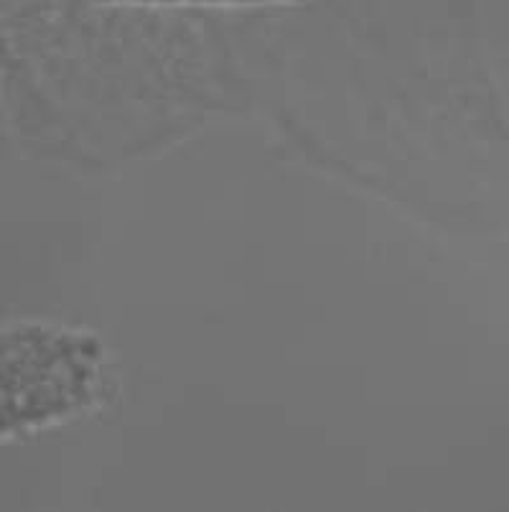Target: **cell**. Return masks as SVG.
<instances>
[{"label":"cell","instance_id":"6da1fadb","mask_svg":"<svg viewBox=\"0 0 509 512\" xmlns=\"http://www.w3.org/2000/svg\"><path fill=\"white\" fill-rule=\"evenodd\" d=\"M95 3H140V6H265V3H303V0H95Z\"/></svg>","mask_w":509,"mask_h":512}]
</instances>
